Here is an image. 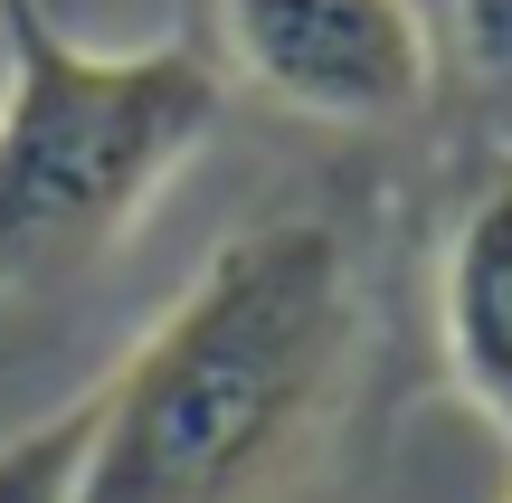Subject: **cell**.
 Here are the masks:
<instances>
[{
    "instance_id": "obj_1",
    "label": "cell",
    "mask_w": 512,
    "mask_h": 503,
    "mask_svg": "<svg viewBox=\"0 0 512 503\" xmlns=\"http://www.w3.org/2000/svg\"><path fill=\"white\" fill-rule=\"evenodd\" d=\"M351 257L323 219H256L95 380L67 503H266L351 371Z\"/></svg>"
},
{
    "instance_id": "obj_2",
    "label": "cell",
    "mask_w": 512,
    "mask_h": 503,
    "mask_svg": "<svg viewBox=\"0 0 512 503\" xmlns=\"http://www.w3.org/2000/svg\"><path fill=\"white\" fill-rule=\"evenodd\" d=\"M219 133V67L190 48H95L0 0V314L67 295Z\"/></svg>"
},
{
    "instance_id": "obj_3",
    "label": "cell",
    "mask_w": 512,
    "mask_h": 503,
    "mask_svg": "<svg viewBox=\"0 0 512 503\" xmlns=\"http://www.w3.org/2000/svg\"><path fill=\"white\" fill-rule=\"evenodd\" d=\"M228 67L313 124H399L437 86L418 0H219Z\"/></svg>"
},
{
    "instance_id": "obj_4",
    "label": "cell",
    "mask_w": 512,
    "mask_h": 503,
    "mask_svg": "<svg viewBox=\"0 0 512 503\" xmlns=\"http://www.w3.org/2000/svg\"><path fill=\"white\" fill-rule=\"evenodd\" d=\"M437 342L446 380L484 428L512 447V162L475 181L437 257Z\"/></svg>"
},
{
    "instance_id": "obj_5",
    "label": "cell",
    "mask_w": 512,
    "mask_h": 503,
    "mask_svg": "<svg viewBox=\"0 0 512 503\" xmlns=\"http://www.w3.org/2000/svg\"><path fill=\"white\" fill-rule=\"evenodd\" d=\"M86 428H95V390L48 409L38 428L0 437V503H67L76 466H86Z\"/></svg>"
},
{
    "instance_id": "obj_6",
    "label": "cell",
    "mask_w": 512,
    "mask_h": 503,
    "mask_svg": "<svg viewBox=\"0 0 512 503\" xmlns=\"http://www.w3.org/2000/svg\"><path fill=\"white\" fill-rule=\"evenodd\" d=\"M446 38H456L465 76L494 105H512V0H446Z\"/></svg>"
},
{
    "instance_id": "obj_7",
    "label": "cell",
    "mask_w": 512,
    "mask_h": 503,
    "mask_svg": "<svg viewBox=\"0 0 512 503\" xmlns=\"http://www.w3.org/2000/svg\"><path fill=\"white\" fill-rule=\"evenodd\" d=\"M29 10H48L57 29H76V10H86V0H29Z\"/></svg>"
}]
</instances>
